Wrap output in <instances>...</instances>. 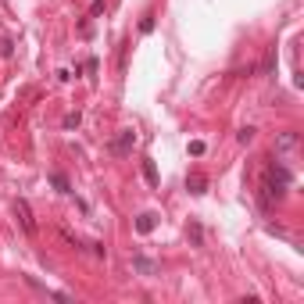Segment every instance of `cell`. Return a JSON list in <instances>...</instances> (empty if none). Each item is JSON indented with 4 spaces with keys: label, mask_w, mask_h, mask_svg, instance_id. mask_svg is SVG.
<instances>
[{
    "label": "cell",
    "mask_w": 304,
    "mask_h": 304,
    "mask_svg": "<svg viewBox=\"0 0 304 304\" xmlns=\"http://www.w3.org/2000/svg\"><path fill=\"white\" fill-rule=\"evenodd\" d=\"M261 204H269L272 197L279 201V197H286V190H290V168L286 165H279V161H272L269 168H265V183H261Z\"/></svg>",
    "instance_id": "6da1fadb"
},
{
    "label": "cell",
    "mask_w": 304,
    "mask_h": 304,
    "mask_svg": "<svg viewBox=\"0 0 304 304\" xmlns=\"http://www.w3.org/2000/svg\"><path fill=\"white\" fill-rule=\"evenodd\" d=\"M15 215H18V222H22V229L32 236V233H36V218H32V208H29V201H25V197H18V201H15Z\"/></svg>",
    "instance_id": "7a4b0ae2"
},
{
    "label": "cell",
    "mask_w": 304,
    "mask_h": 304,
    "mask_svg": "<svg viewBox=\"0 0 304 304\" xmlns=\"http://www.w3.org/2000/svg\"><path fill=\"white\" fill-rule=\"evenodd\" d=\"M133 143H136V133H133V129H122V133L115 136V143H111V154H118V158H126L129 150H133Z\"/></svg>",
    "instance_id": "3957f363"
},
{
    "label": "cell",
    "mask_w": 304,
    "mask_h": 304,
    "mask_svg": "<svg viewBox=\"0 0 304 304\" xmlns=\"http://www.w3.org/2000/svg\"><path fill=\"white\" fill-rule=\"evenodd\" d=\"M133 272H140V276H158V272H161V265H158V261H150L147 254H133Z\"/></svg>",
    "instance_id": "277c9868"
},
{
    "label": "cell",
    "mask_w": 304,
    "mask_h": 304,
    "mask_svg": "<svg viewBox=\"0 0 304 304\" xmlns=\"http://www.w3.org/2000/svg\"><path fill=\"white\" fill-rule=\"evenodd\" d=\"M154 225H158V215H154V211H143V215L136 218V233L147 236V233H154Z\"/></svg>",
    "instance_id": "5b68a950"
},
{
    "label": "cell",
    "mask_w": 304,
    "mask_h": 304,
    "mask_svg": "<svg viewBox=\"0 0 304 304\" xmlns=\"http://www.w3.org/2000/svg\"><path fill=\"white\" fill-rule=\"evenodd\" d=\"M186 186H190V194H204V186H208V179H204L201 172H194V175H186Z\"/></svg>",
    "instance_id": "8992f818"
},
{
    "label": "cell",
    "mask_w": 304,
    "mask_h": 304,
    "mask_svg": "<svg viewBox=\"0 0 304 304\" xmlns=\"http://www.w3.org/2000/svg\"><path fill=\"white\" fill-rule=\"evenodd\" d=\"M143 179H147L150 186H158V168H154V161H150V158L143 161Z\"/></svg>",
    "instance_id": "52a82bcc"
},
{
    "label": "cell",
    "mask_w": 304,
    "mask_h": 304,
    "mask_svg": "<svg viewBox=\"0 0 304 304\" xmlns=\"http://www.w3.org/2000/svg\"><path fill=\"white\" fill-rule=\"evenodd\" d=\"M293 147H297V133H283L276 143V150H293Z\"/></svg>",
    "instance_id": "ba28073f"
},
{
    "label": "cell",
    "mask_w": 304,
    "mask_h": 304,
    "mask_svg": "<svg viewBox=\"0 0 304 304\" xmlns=\"http://www.w3.org/2000/svg\"><path fill=\"white\" fill-rule=\"evenodd\" d=\"M50 183H54V190H57V194H68V190H72V186H68V179H65L61 172H50Z\"/></svg>",
    "instance_id": "9c48e42d"
},
{
    "label": "cell",
    "mask_w": 304,
    "mask_h": 304,
    "mask_svg": "<svg viewBox=\"0 0 304 304\" xmlns=\"http://www.w3.org/2000/svg\"><path fill=\"white\" fill-rule=\"evenodd\" d=\"M186 233H190V240H194L197 247L204 244V229H201V225H197V222H190V225H186Z\"/></svg>",
    "instance_id": "30bf717a"
},
{
    "label": "cell",
    "mask_w": 304,
    "mask_h": 304,
    "mask_svg": "<svg viewBox=\"0 0 304 304\" xmlns=\"http://www.w3.org/2000/svg\"><path fill=\"white\" fill-rule=\"evenodd\" d=\"M79 122H83V115H79V111H72V115H65V129H75Z\"/></svg>",
    "instance_id": "8fae6325"
},
{
    "label": "cell",
    "mask_w": 304,
    "mask_h": 304,
    "mask_svg": "<svg viewBox=\"0 0 304 304\" xmlns=\"http://www.w3.org/2000/svg\"><path fill=\"white\" fill-rule=\"evenodd\" d=\"M190 154L201 158V154H204V143H201V140H194V143H190Z\"/></svg>",
    "instance_id": "7c38bea8"
},
{
    "label": "cell",
    "mask_w": 304,
    "mask_h": 304,
    "mask_svg": "<svg viewBox=\"0 0 304 304\" xmlns=\"http://www.w3.org/2000/svg\"><path fill=\"white\" fill-rule=\"evenodd\" d=\"M251 140H254V129H251V126H247V129H240V143H251Z\"/></svg>",
    "instance_id": "4fadbf2b"
}]
</instances>
